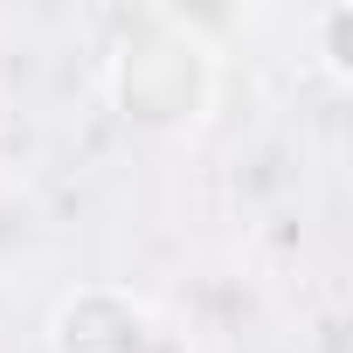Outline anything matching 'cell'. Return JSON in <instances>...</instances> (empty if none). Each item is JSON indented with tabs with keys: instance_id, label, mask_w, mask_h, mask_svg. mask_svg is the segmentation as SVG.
Here are the masks:
<instances>
[{
	"instance_id": "6da1fadb",
	"label": "cell",
	"mask_w": 353,
	"mask_h": 353,
	"mask_svg": "<svg viewBox=\"0 0 353 353\" xmlns=\"http://www.w3.org/2000/svg\"><path fill=\"white\" fill-rule=\"evenodd\" d=\"M111 90H118V118L145 139H181L215 111L222 70L215 49L173 14H152L111 63Z\"/></svg>"
},
{
	"instance_id": "7a4b0ae2",
	"label": "cell",
	"mask_w": 353,
	"mask_h": 353,
	"mask_svg": "<svg viewBox=\"0 0 353 353\" xmlns=\"http://www.w3.org/2000/svg\"><path fill=\"white\" fill-rule=\"evenodd\" d=\"M42 346L49 353H159L166 332H159V312L132 291V284H77L56 298L49 325H42Z\"/></svg>"
},
{
	"instance_id": "3957f363",
	"label": "cell",
	"mask_w": 353,
	"mask_h": 353,
	"mask_svg": "<svg viewBox=\"0 0 353 353\" xmlns=\"http://www.w3.org/2000/svg\"><path fill=\"white\" fill-rule=\"evenodd\" d=\"M319 35H325V42H319V70H325L332 83H346V77H353V56H346V35H353V8H346V0L319 14Z\"/></svg>"
}]
</instances>
